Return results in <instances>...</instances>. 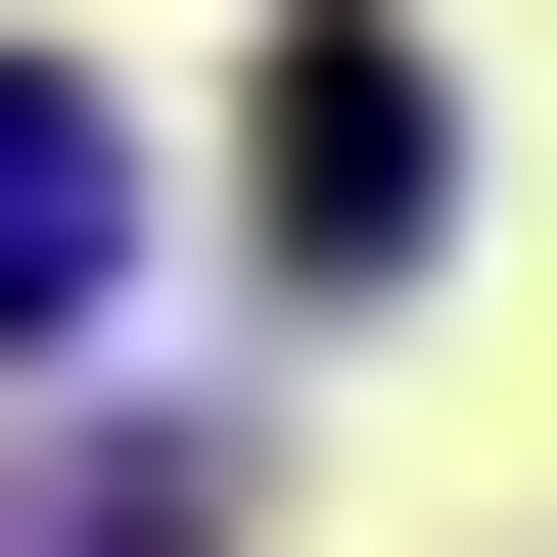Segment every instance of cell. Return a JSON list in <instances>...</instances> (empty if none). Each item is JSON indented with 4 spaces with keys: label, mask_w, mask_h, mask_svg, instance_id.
<instances>
[{
    "label": "cell",
    "mask_w": 557,
    "mask_h": 557,
    "mask_svg": "<svg viewBox=\"0 0 557 557\" xmlns=\"http://www.w3.org/2000/svg\"><path fill=\"white\" fill-rule=\"evenodd\" d=\"M418 233H465V94L372 0H278V278H418Z\"/></svg>",
    "instance_id": "1"
},
{
    "label": "cell",
    "mask_w": 557,
    "mask_h": 557,
    "mask_svg": "<svg viewBox=\"0 0 557 557\" xmlns=\"http://www.w3.org/2000/svg\"><path fill=\"white\" fill-rule=\"evenodd\" d=\"M94 278H139V139H94V94H0V372H47Z\"/></svg>",
    "instance_id": "2"
}]
</instances>
